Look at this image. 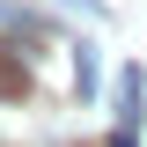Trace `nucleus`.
I'll list each match as a JSON object with an SVG mask.
<instances>
[{
	"label": "nucleus",
	"instance_id": "obj_1",
	"mask_svg": "<svg viewBox=\"0 0 147 147\" xmlns=\"http://www.w3.org/2000/svg\"><path fill=\"white\" fill-rule=\"evenodd\" d=\"M0 96L22 103L30 96V66H22V44H0Z\"/></svg>",
	"mask_w": 147,
	"mask_h": 147
},
{
	"label": "nucleus",
	"instance_id": "obj_2",
	"mask_svg": "<svg viewBox=\"0 0 147 147\" xmlns=\"http://www.w3.org/2000/svg\"><path fill=\"white\" fill-rule=\"evenodd\" d=\"M118 125H132V132H140V66H125V74H118Z\"/></svg>",
	"mask_w": 147,
	"mask_h": 147
},
{
	"label": "nucleus",
	"instance_id": "obj_3",
	"mask_svg": "<svg viewBox=\"0 0 147 147\" xmlns=\"http://www.w3.org/2000/svg\"><path fill=\"white\" fill-rule=\"evenodd\" d=\"M59 7H74V15H96V0H59Z\"/></svg>",
	"mask_w": 147,
	"mask_h": 147
}]
</instances>
